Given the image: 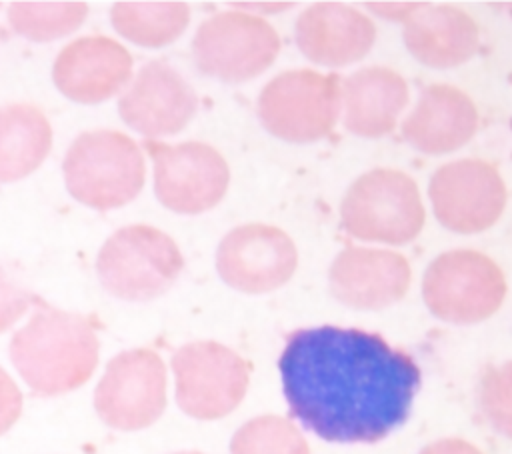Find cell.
Masks as SVG:
<instances>
[{
    "instance_id": "6da1fadb",
    "label": "cell",
    "mask_w": 512,
    "mask_h": 454,
    "mask_svg": "<svg viewBox=\"0 0 512 454\" xmlns=\"http://www.w3.org/2000/svg\"><path fill=\"white\" fill-rule=\"evenodd\" d=\"M290 414L328 442H378L410 414L420 386L414 358L360 328L294 330L278 360Z\"/></svg>"
},
{
    "instance_id": "7a4b0ae2",
    "label": "cell",
    "mask_w": 512,
    "mask_h": 454,
    "mask_svg": "<svg viewBox=\"0 0 512 454\" xmlns=\"http://www.w3.org/2000/svg\"><path fill=\"white\" fill-rule=\"evenodd\" d=\"M98 336L90 320L40 304L10 340V360L30 390L42 396L72 392L98 364Z\"/></svg>"
},
{
    "instance_id": "3957f363",
    "label": "cell",
    "mask_w": 512,
    "mask_h": 454,
    "mask_svg": "<svg viewBox=\"0 0 512 454\" xmlns=\"http://www.w3.org/2000/svg\"><path fill=\"white\" fill-rule=\"evenodd\" d=\"M72 198L94 210H112L134 200L144 186V156L118 130H88L74 138L64 162Z\"/></svg>"
},
{
    "instance_id": "277c9868",
    "label": "cell",
    "mask_w": 512,
    "mask_h": 454,
    "mask_svg": "<svg viewBox=\"0 0 512 454\" xmlns=\"http://www.w3.org/2000/svg\"><path fill=\"white\" fill-rule=\"evenodd\" d=\"M184 258L162 230L132 224L116 230L100 248L96 272L102 286L122 300H152L164 294L182 272Z\"/></svg>"
},
{
    "instance_id": "5b68a950",
    "label": "cell",
    "mask_w": 512,
    "mask_h": 454,
    "mask_svg": "<svg viewBox=\"0 0 512 454\" xmlns=\"http://www.w3.org/2000/svg\"><path fill=\"white\" fill-rule=\"evenodd\" d=\"M416 182L394 168H376L352 182L340 206L344 230L360 240L406 244L424 226Z\"/></svg>"
},
{
    "instance_id": "8992f818",
    "label": "cell",
    "mask_w": 512,
    "mask_h": 454,
    "mask_svg": "<svg viewBox=\"0 0 512 454\" xmlns=\"http://www.w3.org/2000/svg\"><path fill=\"white\" fill-rule=\"evenodd\" d=\"M428 310L452 324H476L490 318L506 296L500 266L478 250H448L434 258L422 278Z\"/></svg>"
},
{
    "instance_id": "52a82bcc",
    "label": "cell",
    "mask_w": 512,
    "mask_h": 454,
    "mask_svg": "<svg viewBox=\"0 0 512 454\" xmlns=\"http://www.w3.org/2000/svg\"><path fill=\"white\" fill-rule=\"evenodd\" d=\"M340 112V78L310 68L288 70L260 92L264 128L288 142H314L330 134Z\"/></svg>"
},
{
    "instance_id": "ba28073f",
    "label": "cell",
    "mask_w": 512,
    "mask_h": 454,
    "mask_svg": "<svg viewBox=\"0 0 512 454\" xmlns=\"http://www.w3.org/2000/svg\"><path fill=\"white\" fill-rule=\"evenodd\" d=\"M172 370L180 410L198 420L230 414L242 402L250 380L246 360L214 340L180 346L172 356Z\"/></svg>"
},
{
    "instance_id": "9c48e42d",
    "label": "cell",
    "mask_w": 512,
    "mask_h": 454,
    "mask_svg": "<svg viewBox=\"0 0 512 454\" xmlns=\"http://www.w3.org/2000/svg\"><path fill=\"white\" fill-rule=\"evenodd\" d=\"M280 50L278 32L246 12H220L204 20L192 40L196 66L224 82H244L264 72Z\"/></svg>"
},
{
    "instance_id": "30bf717a",
    "label": "cell",
    "mask_w": 512,
    "mask_h": 454,
    "mask_svg": "<svg viewBox=\"0 0 512 454\" xmlns=\"http://www.w3.org/2000/svg\"><path fill=\"white\" fill-rule=\"evenodd\" d=\"M100 420L116 430H142L154 424L166 408V368L148 348L116 354L94 390Z\"/></svg>"
},
{
    "instance_id": "8fae6325",
    "label": "cell",
    "mask_w": 512,
    "mask_h": 454,
    "mask_svg": "<svg viewBox=\"0 0 512 454\" xmlns=\"http://www.w3.org/2000/svg\"><path fill=\"white\" fill-rule=\"evenodd\" d=\"M154 164V192L178 214H200L226 194L230 170L224 156L204 142H144Z\"/></svg>"
},
{
    "instance_id": "7c38bea8",
    "label": "cell",
    "mask_w": 512,
    "mask_h": 454,
    "mask_svg": "<svg viewBox=\"0 0 512 454\" xmlns=\"http://www.w3.org/2000/svg\"><path fill=\"white\" fill-rule=\"evenodd\" d=\"M428 194L438 222L460 234L494 226L506 206V184L498 168L476 158L440 166L430 178Z\"/></svg>"
},
{
    "instance_id": "4fadbf2b",
    "label": "cell",
    "mask_w": 512,
    "mask_h": 454,
    "mask_svg": "<svg viewBox=\"0 0 512 454\" xmlns=\"http://www.w3.org/2000/svg\"><path fill=\"white\" fill-rule=\"evenodd\" d=\"M298 264L292 238L268 224H244L230 230L218 246L220 278L246 294L272 292L286 284Z\"/></svg>"
},
{
    "instance_id": "5bb4252c",
    "label": "cell",
    "mask_w": 512,
    "mask_h": 454,
    "mask_svg": "<svg viewBox=\"0 0 512 454\" xmlns=\"http://www.w3.org/2000/svg\"><path fill=\"white\" fill-rule=\"evenodd\" d=\"M196 106L192 84L162 60L144 64L118 100L122 120L148 140L180 132L196 114Z\"/></svg>"
},
{
    "instance_id": "9a60e30c",
    "label": "cell",
    "mask_w": 512,
    "mask_h": 454,
    "mask_svg": "<svg viewBox=\"0 0 512 454\" xmlns=\"http://www.w3.org/2000/svg\"><path fill=\"white\" fill-rule=\"evenodd\" d=\"M328 280L338 302L356 310H382L408 292L410 266L398 252L352 246L334 258Z\"/></svg>"
},
{
    "instance_id": "2e32d148",
    "label": "cell",
    "mask_w": 512,
    "mask_h": 454,
    "mask_svg": "<svg viewBox=\"0 0 512 454\" xmlns=\"http://www.w3.org/2000/svg\"><path fill=\"white\" fill-rule=\"evenodd\" d=\"M132 74V56L108 36H82L66 44L52 66L56 88L80 104L114 96Z\"/></svg>"
},
{
    "instance_id": "e0dca14e",
    "label": "cell",
    "mask_w": 512,
    "mask_h": 454,
    "mask_svg": "<svg viewBox=\"0 0 512 454\" xmlns=\"http://www.w3.org/2000/svg\"><path fill=\"white\" fill-rule=\"evenodd\" d=\"M376 40V28L362 12L338 4L318 2L296 20L300 52L322 66L338 68L362 60Z\"/></svg>"
},
{
    "instance_id": "ac0fdd59",
    "label": "cell",
    "mask_w": 512,
    "mask_h": 454,
    "mask_svg": "<svg viewBox=\"0 0 512 454\" xmlns=\"http://www.w3.org/2000/svg\"><path fill=\"white\" fill-rule=\"evenodd\" d=\"M478 130V110L452 84L428 86L402 122L404 138L420 152L446 154L462 148Z\"/></svg>"
},
{
    "instance_id": "d6986e66",
    "label": "cell",
    "mask_w": 512,
    "mask_h": 454,
    "mask_svg": "<svg viewBox=\"0 0 512 454\" xmlns=\"http://www.w3.org/2000/svg\"><path fill=\"white\" fill-rule=\"evenodd\" d=\"M404 44L430 68H452L478 50V26L460 8L448 4H418L404 20Z\"/></svg>"
},
{
    "instance_id": "ffe728a7",
    "label": "cell",
    "mask_w": 512,
    "mask_h": 454,
    "mask_svg": "<svg viewBox=\"0 0 512 454\" xmlns=\"http://www.w3.org/2000/svg\"><path fill=\"white\" fill-rule=\"evenodd\" d=\"M344 126L358 136L378 138L394 130L408 104L406 80L384 66H368L340 84Z\"/></svg>"
},
{
    "instance_id": "44dd1931",
    "label": "cell",
    "mask_w": 512,
    "mask_h": 454,
    "mask_svg": "<svg viewBox=\"0 0 512 454\" xmlns=\"http://www.w3.org/2000/svg\"><path fill=\"white\" fill-rule=\"evenodd\" d=\"M52 126L46 114L24 102L0 106V182L32 174L50 154Z\"/></svg>"
},
{
    "instance_id": "7402d4cb",
    "label": "cell",
    "mask_w": 512,
    "mask_h": 454,
    "mask_svg": "<svg viewBox=\"0 0 512 454\" xmlns=\"http://www.w3.org/2000/svg\"><path fill=\"white\" fill-rule=\"evenodd\" d=\"M110 20L116 32L130 42L160 48L186 30L190 8L186 2H116Z\"/></svg>"
},
{
    "instance_id": "603a6c76",
    "label": "cell",
    "mask_w": 512,
    "mask_h": 454,
    "mask_svg": "<svg viewBox=\"0 0 512 454\" xmlns=\"http://www.w3.org/2000/svg\"><path fill=\"white\" fill-rule=\"evenodd\" d=\"M88 16L86 2H12V30L34 42H50L74 32Z\"/></svg>"
},
{
    "instance_id": "cb8c5ba5",
    "label": "cell",
    "mask_w": 512,
    "mask_h": 454,
    "mask_svg": "<svg viewBox=\"0 0 512 454\" xmlns=\"http://www.w3.org/2000/svg\"><path fill=\"white\" fill-rule=\"evenodd\" d=\"M230 454H310V448L288 418L266 414L248 420L234 432Z\"/></svg>"
},
{
    "instance_id": "d4e9b609",
    "label": "cell",
    "mask_w": 512,
    "mask_h": 454,
    "mask_svg": "<svg viewBox=\"0 0 512 454\" xmlns=\"http://www.w3.org/2000/svg\"><path fill=\"white\" fill-rule=\"evenodd\" d=\"M508 370L510 366L504 364L500 370H492L482 384V406L492 420V424L508 434V424H510V380H508Z\"/></svg>"
},
{
    "instance_id": "484cf974",
    "label": "cell",
    "mask_w": 512,
    "mask_h": 454,
    "mask_svg": "<svg viewBox=\"0 0 512 454\" xmlns=\"http://www.w3.org/2000/svg\"><path fill=\"white\" fill-rule=\"evenodd\" d=\"M34 302L32 294L16 284L0 266V334L12 328Z\"/></svg>"
},
{
    "instance_id": "4316f807",
    "label": "cell",
    "mask_w": 512,
    "mask_h": 454,
    "mask_svg": "<svg viewBox=\"0 0 512 454\" xmlns=\"http://www.w3.org/2000/svg\"><path fill=\"white\" fill-rule=\"evenodd\" d=\"M22 414V392L0 366V436L6 434Z\"/></svg>"
},
{
    "instance_id": "83f0119b",
    "label": "cell",
    "mask_w": 512,
    "mask_h": 454,
    "mask_svg": "<svg viewBox=\"0 0 512 454\" xmlns=\"http://www.w3.org/2000/svg\"><path fill=\"white\" fill-rule=\"evenodd\" d=\"M418 454H482L474 444L462 438H442L424 446Z\"/></svg>"
},
{
    "instance_id": "f1b7e54d",
    "label": "cell",
    "mask_w": 512,
    "mask_h": 454,
    "mask_svg": "<svg viewBox=\"0 0 512 454\" xmlns=\"http://www.w3.org/2000/svg\"><path fill=\"white\" fill-rule=\"evenodd\" d=\"M420 2H408V4H398V2H384V4H378V2H370L368 8H372L376 14L380 16H386V18H394V20H406L416 8H418Z\"/></svg>"
},
{
    "instance_id": "f546056e",
    "label": "cell",
    "mask_w": 512,
    "mask_h": 454,
    "mask_svg": "<svg viewBox=\"0 0 512 454\" xmlns=\"http://www.w3.org/2000/svg\"><path fill=\"white\" fill-rule=\"evenodd\" d=\"M174 454H202V452H196V450H182V452H174Z\"/></svg>"
}]
</instances>
